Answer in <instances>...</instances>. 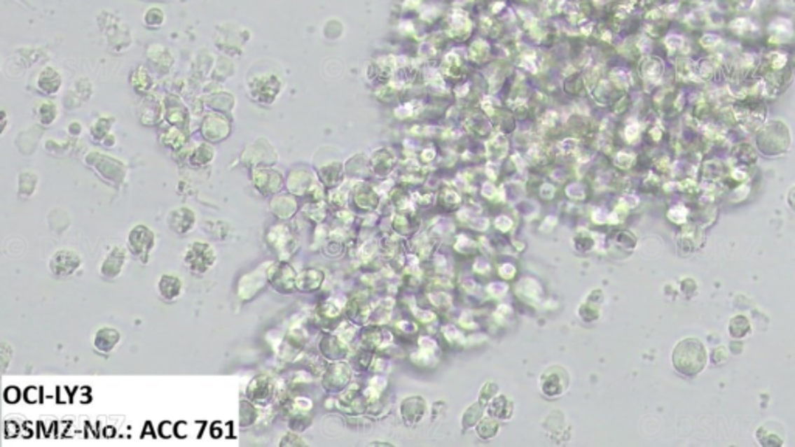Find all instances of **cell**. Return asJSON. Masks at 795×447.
<instances>
[{
    "mask_svg": "<svg viewBox=\"0 0 795 447\" xmlns=\"http://www.w3.org/2000/svg\"><path fill=\"white\" fill-rule=\"evenodd\" d=\"M216 262V253L207 243H193L184 253V264L195 275H205Z\"/></svg>",
    "mask_w": 795,
    "mask_h": 447,
    "instance_id": "obj_1",
    "label": "cell"
},
{
    "mask_svg": "<svg viewBox=\"0 0 795 447\" xmlns=\"http://www.w3.org/2000/svg\"><path fill=\"white\" fill-rule=\"evenodd\" d=\"M155 246V235L151 229L145 225H135L134 229L129 232L127 238V247L135 257L140 258L141 262H146L149 253L153 252Z\"/></svg>",
    "mask_w": 795,
    "mask_h": 447,
    "instance_id": "obj_2",
    "label": "cell"
},
{
    "mask_svg": "<svg viewBox=\"0 0 795 447\" xmlns=\"http://www.w3.org/2000/svg\"><path fill=\"white\" fill-rule=\"evenodd\" d=\"M81 266L80 255L74 250H58L48 262V269L55 276H70L74 275Z\"/></svg>",
    "mask_w": 795,
    "mask_h": 447,
    "instance_id": "obj_3",
    "label": "cell"
},
{
    "mask_svg": "<svg viewBox=\"0 0 795 447\" xmlns=\"http://www.w3.org/2000/svg\"><path fill=\"white\" fill-rule=\"evenodd\" d=\"M167 222L170 229L176 232L177 235H184V233H188L195 227L196 216L190 208H176L170 211Z\"/></svg>",
    "mask_w": 795,
    "mask_h": 447,
    "instance_id": "obj_4",
    "label": "cell"
},
{
    "mask_svg": "<svg viewBox=\"0 0 795 447\" xmlns=\"http://www.w3.org/2000/svg\"><path fill=\"white\" fill-rule=\"evenodd\" d=\"M126 262V250L123 247H113L102 264V275L107 280H113L121 274Z\"/></svg>",
    "mask_w": 795,
    "mask_h": 447,
    "instance_id": "obj_5",
    "label": "cell"
},
{
    "mask_svg": "<svg viewBox=\"0 0 795 447\" xmlns=\"http://www.w3.org/2000/svg\"><path fill=\"white\" fill-rule=\"evenodd\" d=\"M182 281L176 275H162L157 283V290L165 301H174L182 294Z\"/></svg>",
    "mask_w": 795,
    "mask_h": 447,
    "instance_id": "obj_6",
    "label": "cell"
},
{
    "mask_svg": "<svg viewBox=\"0 0 795 447\" xmlns=\"http://www.w3.org/2000/svg\"><path fill=\"white\" fill-rule=\"evenodd\" d=\"M120 342V334L118 331L112 329V328H102L99 331H97L95 339H94V346L95 350L99 353H111L113 348H116Z\"/></svg>",
    "mask_w": 795,
    "mask_h": 447,
    "instance_id": "obj_7",
    "label": "cell"
},
{
    "mask_svg": "<svg viewBox=\"0 0 795 447\" xmlns=\"http://www.w3.org/2000/svg\"><path fill=\"white\" fill-rule=\"evenodd\" d=\"M5 397L8 402H16L19 399V390L18 388H8L5 392Z\"/></svg>",
    "mask_w": 795,
    "mask_h": 447,
    "instance_id": "obj_8",
    "label": "cell"
},
{
    "mask_svg": "<svg viewBox=\"0 0 795 447\" xmlns=\"http://www.w3.org/2000/svg\"><path fill=\"white\" fill-rule=\"evenodd\" d=\"M280 444H282V446H284V444H286V446H289V444H305V443H303V441H302V439H300V438H297V439H289V437H288V438H286V437H284V438L282 439V443H280Z\"/></svg>",
    "mask_w": 795,
    "mask_h": 447,
    "instance_id": "obj_9",
    "label": "cell"
},
{
    "mask_svg": "<svg viewBox=\"0 0 795 447\" xmlns=\"http://www.w3.org/2000/svg\"><path fill=\"white\" fill-rule=\"evenodd\" d=\"M2 359H4V368H6V364H8L10 356H8V354H6V345H5V343L2 345Z\"/></svg>",
    "mask_w": 795,
    "mask_h": 447,
    "instance_id": "obj_10",
    "label": "cell"
}]
</instances>
